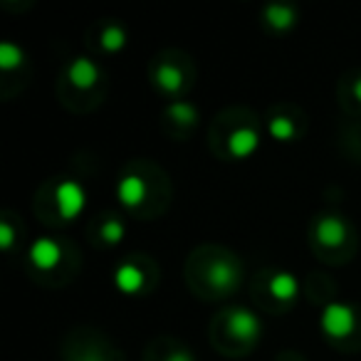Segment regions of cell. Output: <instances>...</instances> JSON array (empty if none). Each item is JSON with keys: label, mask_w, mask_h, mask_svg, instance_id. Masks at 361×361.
Segmentation results:
<instances>
[{"label": "cell", "mask_w": 361, "mask_h": 361, "mask_svg": "<svg viewBox=\"0 0 361 361\" xmlns=\"http://www.w3.org/2000/svg\"><path fill=\"white\" fill-rule=\"evenodd\" d=\"M322 326L329 336H346L354 329V310L346 305H329L322 314Z\"/></svg>", "instance_id": "cell-1"}, {"label": "cell", "mask_w": 361, "mask_h": 361, "mask_svg": "<svg viewBox=\"0 0 361 361\" xmlns=\"http://www.w3.org/2000/svg\"><path fill=\"white\" fill-rule=\"evenodd\" d=\"M57 208H60L62 218H67V221L75 218L85 208V191H82V186H77L75 180L60 183V188H57Z\"/></svg>", "instance_id": "cell-2"}, {"label": "cell", "mask_w": 361, "mask_h": 361, "mask_svg": "<svg viewBox=\"0 0 361 361\" xmlns=\"http://www.w3.org/2000/svg\"><path fill=\"white\" fill-rule=\"evenodd\" d=\"M30 260H32V265L40 267V270H52V267L60 262V245H57L55 240H50V238H42V240H37L35 245H32Z\"/></svg>", "instance_id": "cell-3"}, {"label": "cell", "mask_w": 361, "mask_h": 361, "mask_svg": "<svg viewBox=\"0 0 361 361\" xmlns=\"http://www.w3.org/2000/svg\"><path fill=\"white\" fill-rule=\"evenodd\" d=\"M346 238V226L341 223V218H322L317 226V240L322 245H341Z\"/></svg>", "instance_id": "cell-4"}, {"label": "cell", "mask_w": 361, "mask_h": 361, "mask_svg": "<svg viewBox=\"0 0 361 361\" xmlns=\"http://www.w3.org/2000/svg\"><path fill=\"white\" fill-rule=\"evenodd\" d=\"M116 193H119V201L124 203V206L134 208L146 198V186L139 176H126V178H121Z\"/></svg>", "instance_id": "cell-5"}, {"label": "cell", "mask_w": 361, "mask_h": 361, "mask_svg": "<svg viewBox=\"0 0 361 361\" xmlns=\"http://www.w3.org/2000/svg\"><path fill=\"white\" fill-rule=\"evenodd\" d=\"M231 331L240 336V339H252L260 331V322H257V317L252 312L235 310L231 312Z\"/></svg>", "instance_id": "cell-6"}, {"label": "cell", "mask_w": 361, "mask_h": 361, "mask_svg": "<svg viewBox=\"0 0 361 361\" xmlns=\"http://www.w3.org/2000/svg\"><path fill=\"white\" fill-rule=\"evenodd\" d=\"M70 80L75 82L77 87L87 90V87H92L97 80H99V70H97V65L92 60H87V57H80V60L72 62V67H70Z\"/></svg>", "instance_id": "cell-7"}, {"label": "cell", "mask_w": 361, "mask_h": 361, "mask_svg": "<svg viewBox=\"0 0 361 361\" xmlns=\"http://www.w3.org/2000/svg\"><path fill=\"white\" fill-rule=\"evenodd\" d=\"M257 131L252 129H238L235 134L231 136V154L238 156V159H245L252 151L257 149Z\"/></svg>", "instance_id": "cell-8"}, {"label": "cell", "mask_w": 361, "mask_h": 361, "mask_svg": "<svg viewBox=\"0 0 361 361\" xmlns=\"http://www.w3.org/2000/svg\"><path fill=\"white\" fill-rule=\"evenodd\" d=\"M141 285H144V275H141L139 267H134V265H121L119 270H116V287H119L121 292L131 295V292L141 290Z\"/></svg>", "instance_id": "cell-9"}, {"label": "cell", "mask_w": 361, "mask_h": 361, "mask_svg": "<svg viewBox=\"0 0 361 361\" xmlns=\"http://www.w3.org/2000/svg\"><path fill=\"white\" fill-rule=\"evenodd\" d=\"M265 18L272 27H277V30H287V27L295 25V11H292V8H285V6H270L265 11Z\"/></svg>", "instance_id": "cell-10"}, {"label": "cell", "mask_w": 361, "mask_h": 361, "mask_svg": "<svg viewBox=\"0 0 361 361\" xmlns=\"http://www.w3.org/2000/svg\"><path fill=\"white\" fill-rule=\"evenodd\" d=\"M270 290H272V295L280 297V300H292L297 292V280L290 275V272H280V275L272 277Z\"/></svg>", "instance_id": "cell-11"}, {"label": "cell", "mask_w": 361, "mask_h": 361, "mask_svg": "<svg viewBox=\"0 0 361 361\" xmlns=\"http://www.w3.org/2000/svg\"><path fill=\"white\" fill-rule=\"evenodd\" d=\"M20 62H23L20 47H16L13 42H3V45H0V67H3V70L20 67Z\"/></svg>", "instance_id": "cell-12"}, {"label": "cell", "mask_w": 361, "mask_h": 361, "mask_svg": "<svg viewBox=\"0 0 361 361\" xmlns=\"http://www.w3.org/2000/svg\"><path fill=\"white\" fill-rule=\"evenodd\" d=\"M124 42H126V35H124V30H121L119 25L106 27L104 35H102V45H104V50H109V52L124 47Z\"/></svg>", "instance_id": "cell-13"}, {"label": "cell", "mask_w": 361, "mask_h": 361, "mask_svg": "<svg viewBox=\"0 0 361 361\" xmlns=\"http://www.w3.org/2000/svg\"><path fill=\"white\" fill-rule=\"evenodd\" d=\"M156 82H159L166 92H176L180 87V72L173 70V67H161L159 75H156Z\"/></svg>", "instance_id": "cell-14"}, {"label": "cell", "mask_w": 361, "mask_h": 361, "mask_svg": "<svg viewBox=\"0 0 361 361\" xmlns=\"http://www.w3.org/2000/svg\"><path fill=\"white\" fill-rule=\"evenodd\" d=\"M169 114L173 116L176 121H180V124H191V121L196 119V109H193L191 104H183V102H178V104H171Z\"/></svg>", "instance_id": "cell-15"}, {"label": "cell", "mask_w": 361, "mask_h": 361, "mask_svg": "<svg viewBox=\"0 0 361 361\" xmlns=\"http://www.w3.org/2000/svg\"><path fill=\"white\" fill-rule=\"evenodd\" d=\"M270 131H272V136L275 139H282V141H287V139H292V134H295V126L290 124L287 119H272V124H270Z\"/></svg>", "instance_id": "cell-16"}, {"label": "cell", "mask_w": 361, "mask_h": 361, "mask_svg": "<svg viewBox=\"0 0 361 361\" xmlns=\"http://www.w3.org/2000/svg\"><path fill=\"white\" fill-rule=\"evenodd\" d=\"M102 238L106 243H119L124 238V226L119 221H106L104 228H102Z\"/></svg>", "instance_id": "cell-17"}, {"label": "cell", "mask_w": 361, "mask_h": 361, "mask_svg": "<svg viewBox=\"0 0 361 361\" xmlns=\"http://www.w3.org/2000/svg\"><path fill=\"white\" fill-rule=\"evenodd\" d=\"M0 245H3V247L13 245V228L8 226V223H3V226H0Z\"/></svg>", "instance_id": "cell-18"}, {"label": "cell", "mask_w": 361, "mask_h": 361, "mask_svg": "<svg viewBox=\"0 0 361 361\" xmlns=\"http://www.w3.org/2000/svg\"><path fill=\"white\" fill-rule=\"evenodd\" d=\"M169 361H191V356H188V354H183V351H180V354L169 356Z\"/></svg>", "instance_id": "cell-19"}, {"label": "cell", "mask_w": 361, "mask_h": 361, "mask_svg": "<svg viewBox=\"0 0 361 361\" xmlns=\"http://www.w3.org/2000/svg\"><path fill=\"white\" fill-rule=\"evenodd\" d=\"M356 94H359V99H361V80L356 82Z\"/></svg>", "instance_id": "cell-20"}]
</instances>
